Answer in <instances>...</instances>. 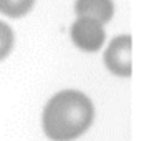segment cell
Masks as SVG:
<instances>
[{
  "instance_id": "5",
  "label": "cell",
  "mask_w": 154,
  "mask_h": 141,
  "mask_svg": "<svg viewBox=\"0 0 154 141\" xmlns=\"http://www.w3.org/2000/svg\"><path fill=\"white\" fill-rule=\"evenodd\" d=\"M35 5V0H0V14L10 18H20L27 15Z\"/></svg>"
},
{
  "instance_id": "2",
  "label": "cell",
  "mask_w": 154,
  "mask_h": 141,
  "mask_svg": "<svg viewBox=\"0 0 154 141\" xmlns=\"http://www.w3.org/2000/svg\"><path fill=\"white\" fill-rule=\"evenodd\" d=\"M71 42L83 52H98L104 43L103 24L91 18L78 17L71 25Z\"/></svg>"
},
{
  "instance_id": "6",
  "label": "cell",
  "mask_w": 154,
  "mask_h": 141,
  "mask_svg": "<svg viewBox=\"0 0 154 141\" xmlns=\"http://www.w3.org/2000/svg\"><path fill=\"white\" fill-rule=\"evenodd\" d=\"M14 47V32L5 22L0 20V60H4Z\"/></svg>"
},
{
  "instance_id": "1",
  "label": "cell",
  "mask_w": 154,
  "mask_h": 141,
  "mask_svg": "<svg viewBox=\"0 0 154 141\" xmlns=\"http://www.w3.org/2000/svg\"><path fill=\"white\" fill-rule=\"evenodd\" d=\"M94 110L91 100L76 90H63L43 110V131L53 141H73L91 126Z\"/></svg>"
},
{
  "instance_id": "3",
  "label": "cell",
  "mask_w": 154,
  "mask_h": 141,
  "mask_svg": "<svg viewBox=\"0 0 154 141\" xmlns=\"http://www.w3.org/2000/svg\"><path fill=\"white\" fill-rule=\"evenodd\" d=\"M104 63L111 73L118 77L131 75V37L119 35L109 43L104 53Z\"/></svg>"
},
{
  "instance_id": "4",
  "label": "cell",
  "mask_w": 154,
  "mask_h": 141,
  "mask_svg": "<svg viewBox=\"0 0 154 141\" xmlns=\"http://www.w3.org/2000/svg\"><path fill=\"white\" fill-rule=\"evenodd\" d=\"M75 12L78 17L91 18L104 25L113 18L114 5L113 0H76Z\"/></svg>"
}]
</instances>
